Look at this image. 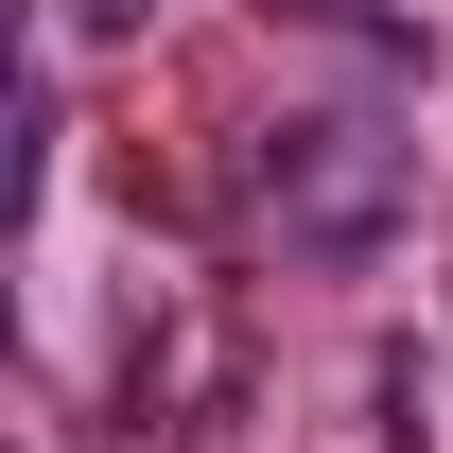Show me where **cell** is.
I'll use <instances>...</instances> for the list:
<instances>
[{"label": "cell", "instance_id": "1", "mask_svg": "<svg viewBox=\"0 0 453 453\" xmlns=\"http://www.w3.org/2000/svg\"><path fill=\"white\" fill-rule=\"evenodd\" d=\"M244 210H262V244L280 262H314V280H366L401 244V210H418V140H401L384 105H296L244 140Z\"/></svg>", "mask_w": 453, "mask_h": 453}, {"label": "cell", "instance_id": "2", "mask_svg": "<svg viewBox=\"0 0 453 453\" xmlns=\"http://www.w3.org/2000/svg\"><path fill=\"white\" fill-rule=\"evenodd\" d=\"M70 35H140V18H157V0H53Z\"/></svg>", "mask_w": 453, "mask_h": 453}]
</instances>
